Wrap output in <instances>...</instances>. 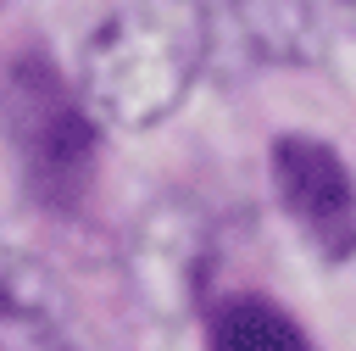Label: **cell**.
<instances>
[{"mask_svg":"<svg viewBox=\"0 0 356 351\" xmlns=\"http://www.w3.org/2000/svg\"><path fill=\"white\" fill-rule=\"evenodd\" d=\"M211 50L200 0H111L83 39V100L117 128L161 123Z\"/></svg>","mask_w":356,"mask_h":351,"instance_id":"cell-1","label":"cell"},{"mask_svg":"<svg viewBox=\"0 0 356 351\" xmlns=\"http://www.w3.org/2000/svg\"><path fill=\"white\" fill-rule=\"evenodd\" d=\"M0 134L39 206L72 212L83 201L95 178L89 100L83 89H67V78L39 50H17L0 67Z\"/></svg>","mask_w":356,"mask_h":351,"instance_id":"cell-2","label":"cell"},{"mask_svg":"<svg viewBox=\"0 0 356 351\" xmlns=\"http://www.w3.org/2000/svg\"><path fill=\"white\" fill-rule=\"evenodd\" d=\"M273 184H278L284 212L328 262L356 256V178L334 145L284 134L273 145Z\"/></svg>","mask_w":356,"mask_h":351,"instance_id":"cell-3","label":"cell"},{"mask_svg":"<svg viewBox=\"0 0 356 351\" xmlns=\"http://www.w3.org/2000/svg\"><path fill=\"white\" fill-rule=\"evenodd\" d=\"M211 50L239 67H317L328 56V33L312 0H217L206 11Z\"/></svg>","mask_w":356,"mask_h":351,"instance_id":"cell-4","label":"cell"},{"mask_svg":"<svg viewBox=\"0 0 356 351\" xmlns=\"http://www.w3.org/2000/svg\"><path fill=\"white\" fill-rule=\"evenodd\" d=\"M67 345H72V301L61 279L22 251H0V351H67Z\"/></svg>","mask_w":356,"mask_h":351,"instance_id":"cell-5","label":"cell"},{"mask_svg":"<svg viewBox=\"0 0 356 351\" xmlns=\"http://www.w3.org/2000/svg\"><path fill=\"white\" fill-rule=\"evenodd\" d=\"M211 351H312L306 334L267 301H228L211 323Z\"/></svg>","mask_w":356,"mask_h":351,"instance_id":"cell-6","label":"cell"},{"mask_svg":"<svg viewBox=\"0 0 356 351\" xmlns=\"http://www.w3.org/2000/svg\"><path fill=\"white\" fill-rule=\"evenodd\" d=\"M339 11L350 17V28H356V0H339Z\"/></svg>","mask_w":356,"mask_h":351,"instance_id":"cell-7","label":"cell"}]
</instances>
